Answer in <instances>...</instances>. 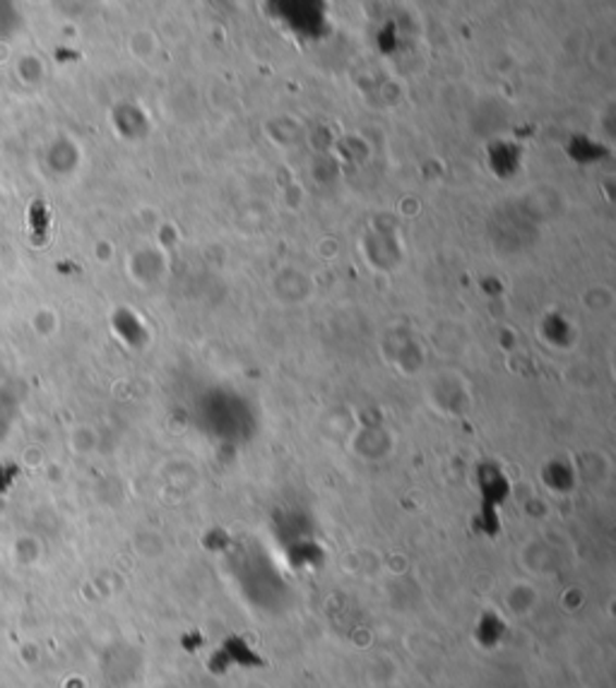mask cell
Returning <instances> with one entry per match:
<instances>
[{
    "label": "cell",
    "mask_w": 616,
    "mask_h": 688,
    "mask_svg": "<svg viewBox=\"0 0 616 688\" xmlns=\"http://www.w3.org/2000/svg\"><path fill=\"white\" fill-rule=\"evenodd\" d=\"M49 236V214L44 210V202L37 200L32 205V241L37 246L47 244Z\"/></svg>",
    "instance_id": "cell-1"
}]
</instances>
